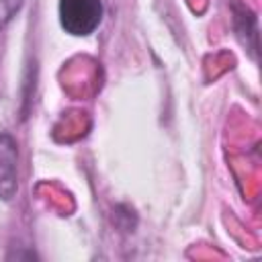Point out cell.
<instances>
[{
	"label": "cell",
	"mask_w": 262,
	"mask_h": 262,
	"mask_svg": "<svg viewBox=\"0 0 262 262\" xmlns=\"http://www.w3.org/2000/svg\"><path fill=\"white\" fill-rule=\"evenodd\" d=\"M59 23L66 33L86 37L96 31L102 20L100 0H59Z\"/></svg>",
	"instance_id": "obj_1"
},
{
	"label": "cell",
	"mask_w": 262,
	"mask_h": 262,
	"mask_svg": "<svg viewBox=\"0 0 262 262\" xmlns=\"http://www.w3.org/2000/svg\"><path fill=\"white\" fill-rule=\"evenodd\" d=\"M16 162L18 149L10 133H0V199L12 201L18 190L16 180Z\"/></svg>",
	"instance_id": "obj_2"
},
{
	"label": "cell",
	"mask_w": 262,
	"mask_h": 262,
	"mask_svg": "<svg viewBox=\"0 0 262 262\" xmlns=\"http://www.w3.org/2000/svg\"><path fill=\"white\" fill-rule=\"evenodd\" d=\"M23 2L25 0H0V29L6 27L14 18V14L20 10Z\"/></svg>",
	"instance_id": "obj_3"
}]
</instances>
